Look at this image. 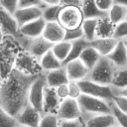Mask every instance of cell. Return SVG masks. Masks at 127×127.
<instances>
[{"label": "cell", "instance_id": "cell-1", "mask_svg": "<svg viewBox=\"0 0 127 127\" xmlns=\"http://www.w3.org/2000/svg\"><path fill=\"white\" fill-rule=\"evenodd\" d=\"M40 74H28L13 68L0 85V107L13 116H17L29 103L31 84Z\"/></svg>", "mask_w": 127, "mask_h": 127}, {"label": "cell", "instance_id": "cell-2", "mask_svg": "<svg viewBox=\"0 0 127 127\" xmlns=\"http://www.w3.org/2000/svg\"><path fill=\"white\" fill-rule=\"evenodd\" d=\"M18 43L11 36L2 37L1 41V79L5 78L14 68L16 57L20 51Z\"/></svg>", "mask_w": 127, "mask_h": 127}, {"label": "cell", "instance_id": "cell-3", "mask_svg": "<svg viewBox=\"0 0 127 127\" xmlns=\"http://www.w3.org/2000/svg\"><path fill=\"white\" fill-rule=\"evenodd\" d=\"M116 67L117 66L111 62V60L108 57L101 56L99 61L90 69L87 78L102 84L111 85V81L116 70Z\"/></svg>", "mask_w": 127, "mask_h": 127}, {"label": "cell", "instance_id": "cell-4", "mask_svg": "<svg viewBox=\"0 0 127 127\" xmlns=\"http://www.w3.org/2000/svg\"><path fill=\"white\" fill-rule=\"evenodd\" d=\"M81 113H109L111 101L86 93H81L77 98Z\"/></svg>", "mask_w": 127, "mask_h": 127}, {"label": "cell", "instance_id": "cell-5", "mask_svg": "<svg viewBox=\"0 0 127 127\" xmlns=\"http://www.w3.org/2000/svg\"><path fill=\"white\" fill-rule=\"evenodd\" d=\"M83 19V14L79 7L63 6L59 13L58 21L65 30H68L80 27Z\"/></svg>", "mask_w": 127, "mask_h": 127}, {"label": "cell", "instance_id": "cell-6", "mask_svg": "<svg viewBox=\"0 0 127 127\" xmlns=\"http://www.w3.org/2000/svg\"><path fill=\"white\" fill-rule=\"evenodd\" d=\"M78 83L82 93L93 95L109 101L112 100L114 92L110 84H102V83L93 81L89 78H84L82 80H79Z\"/></svg>", "mask_w": 127, "mask_h": 127}, {"label": "cell", "instance_id": "cell-7", "mask_svg": "<svg viewBox=\"0 0 127 127\" xmlns=\"http://www.w3.org/2000/svg\"><path fill=\"white\" fill-rule=\"evenodd\" d=\"M14 67L28 74H35L42 71L39 60L29 51L22 49L18 52Z\"/></svg>", "mask_w": 127, "mask_h": 127}, {"label": "cell", "instance_id": "cell-8", "mask_svg": "<svg viewBox=\"0 0 127 127\" xmlns=\"http://www.w3.org/2000/svg\"><path fill=\"white\" fill-rule=\"evenodd\" d=\"M47 86V80L45 72L42 70L37 78L31 84L29 92V103L36 107L43 114V104H44V94L45 88Z\"/></svg>", "mask_w": 127, "mask_h": 127}, {"label": "cell", "instance_id": "cell-9", "mask_svg": "<svg viewBox=\"0 0 127 127\" xmlns=\"http://www.w3.org/2000/svg\"><path fill=\"white\" fill-rule=\"evenodd\" d=\"M1 15V36H11L16 40H18L22 36V32L20 31V25L16 20L13 13L9 12L5 8L1 7L0 9Z\"/></svg>", "mask_w": 127, "mask_h": 127}, {"label": "cell", "instance_id": "cell-10", "mask_svg": "<svg viewBox=\"0 0 127 127\" xmlns=\"http://www.w3.org/2000/svg\"><path fill=\"white\" fill-rule=\"evenodd\" d=\"M84 126L88 127H112L119 126L114 115L109 113H81Z\"/></svg>", "mask_w": 127, "mask_h": 127}, {"label": "cell", "instance_id": "cell-11", "mask_svg": "<svg viewBox=\"0 0 127 127\" xmlns=\"http://www.w3.org/2000/svg\"><path fill=\"white\" fill-rule=\"evenodd\" d=\"M57 115L60 120L64 119H75L81 116V110L76 98L67 97L62 100L61 105L57 111Z\"/></svg>", "mask_w": 127, "mask_h": 127}, {"label": "cell", "instance_id": "cell-12", "mask_svg": "<svg viewBox=\"0 0 127 127\" xmlns=\"http://www.w3.org/2000/svg\"><path fill=\"white\" fill-rule=\"evenodd\" d=\"M20 126H30L37 127L40 126V121L42 118V112L34 107L31 103H28L22 111L16 116Z\"/></svg>", "mask_w": 127, "mask_h": 127}, {"label": "cell", "instance_id": "cell-13", "mask_svg": "<svg viewBox=\"0 0 127 127\" xmlns=\"http://www.w3.org/2000/svg\"><path fill=\"white\" fill-rule=\"evenodd\" d=\"M64 66L69 80L79 81L84 78H87L90 71V69L85 65V64L79 58L66 63Z\"/></svg>", "mask_w": 127, "mask_h": 127}, {"label": "cell", "instance_id": "cell-14", "mask_svg": "<svg viewBox=\"0 0 127 127\" xmlns=\"http://www.w3.org/2000/svg\"><path fill=\"white\" fill-rule=\"evenodd\" d=\"M13 14L21 27L35 19L43 17V8L40 6L19 7Z\"/></svg>", "mask_w": 127, "mask_h": 127}, {"label": "cell", "instance_id": "cell-15", "mask_svg": "<svg viewBox=\"0 0 127 127\" xmlns=\"http://www.w3.org/2000/svg\"><path fill=\"white\" fill-rule=\"evenodd\" d=\"M62 99L58 96L56 88L51 86H46L44 94V104H43V113H57Z\"/></svg>", "mask_w": 127, "mask_h": 127}, {"label": "cell", "instance_id": "cell-16", "mask_svg": "<svg viewBox=\"0 0 127 127\" xmlns=\"http://www.w3.org/2000/svg\"><path fill=\"white\" fill-rule=\"evenodd\" d=\"M55 43L49 41L48 39H46L43 35L40 36V37H37V38H33L32 39V42L29 46V49L28 51L33 54L39 61L40 59L47 53L49 52L50 50H52L53 46H54Z\"/></svg>", "mask_w": 127, "mask_h": 127}, {"label": "cell", "instance_id": "cell-17", "mask_svg": "<svg viewBox=\"0 0 127 127\" xmlns=\"http://www.w3.org/2000/svg\"><path fill=\"white\" fill-rule=\"evenodd\" d=\"M44 72L46 75V80H47L48 86L56 88L59 85L64 84V83H68V81H69L64 65L60 68H56V69L48 70V71H44Z\"/></svg>", "mask_w": 127, "mask_h": 127}, {"label": "cell", "instance_id": "cell-18", "mask_svg": "<svg viewBox=\"0 0 127 127\" xmlns=\"http://www.w3.org/2000/svg\"><path fill=\"white\" fill-rule=\"evenodd\" d=\"M65 29L59 23V21L47 22L46 27L43 32V36L53 43L60 42L64 40Z\"/></svg>", "mask_w": 127, "mask_h": 127}, {"label": "cell", "instance_id": "cell-19", "mask_svg": "<svg viewBox=\"0 0 127 127\" xmlns=\"http://www.w3.org/2000/svg\"><path fill=\"white\" fill-rule=\"evenodd\" d=\"M46 24H47V21L43 17H40L38 19H35V20L21 26L20 31L24 35H26L30 38H37V37H40L43 35Z\"/></svg>", "mask_w": 127, "mask_h": 127}, {"label": "cell", "instance_id": "cell-20", "mask_svg": "<svg viewBox=\"0 0 127 127\" xmlns=\"http://www.w3.org/2000/svg\"><path fill=\"white\" fill-rule=\"evenodd\" d=\"M118 40L114 37L109 38H99L96 37L94 40L90 42V45L101 55V56H108L118 44Z\"/></svg>", "mask_w": 127, "mask_h": 127}, {"label": "cell", "instance_id": "cell-21", "mask_svg": "<svg viewBox=\"0 0 127 127\" xmlns=\"http://www.w3.org/2000/svg\"><path fill=\"white\" fill-rule=\"evenodd\" d=\"M116 66H125L127 65V47L123 40H120L114 50L106 56Z\"/></svg>", "mask_w": 127, "mask_h": 127}, {"label": "cell", "instance_id": "cell-22", "mask_svg": "<svg viewBox=\"0 0 127 127\" xmlns=\"http://www.w3.org/2000/svg\"><path fill=\"white\" fill-rule=\"evenodd\" d=\"M115 28H116V24H114L110 20L108 15H105L98 19V23L96 27V37L99 38L113 37Z\"/></svg>", "mask_w": 127, "mask_h": 127}, {"label": "cell", "instance_id": "cell-23", "mask_svg": "<svg viewBox=\"0 0 127 127\" xmlns=\"http://www.w3.org/2000/svg\"><path fill=\"white\" fill-rule=\"evenodd\" d=\"M40 66L42 70L48 71V70H53L56 68H60L64 66V64L62 61H60L57 56L54 54L52 50L47 52L41 59H40Z\"/></svg>", "mask_w": 127, "mask_h": 127}, {"label": "cell", "instance_id": "cell-24", "mask_svg": "<svg viewBox=\"0 0 127 127\" xmlns=\"http://www.w3.org/2000/svg\"><path fill=\"white\" fill-rule=\"evenodd\" d=\"M82 14H83V18L87 19V18H96L99 19L105 15H107L106 12L101 11L96 3L95 0H82L81 3V7H80Z\"/></svg>", "mask_w": 127, "mask_h": 127}, {"label": "cell", "instance_id": "cell-25", "mask_svg": "<svg viewBox=\"0 0 127 127\" xmlns=\"http://www.w3.org/2000/svg\"><path fill=\"white\" fill-rule=\"evenodd\" d=\"M89 45H90V42H89L88 40H86L84 37H83V38H80V39H77V40H75V41H72V42H71V50H70V52H69V55H68L67 59L64 61V65L66 63H68V62H70V61H72V60L78 59L79 56L81 55L82 51H83L86 47H88Z\"/></svg>", "mask_w": 127, "mask_h": 127}, {"label": "cell", "instance_id": "cell-26", "mask_svg": "<svg viewBox=\"0 0 127 127\" xmlns=\"http://www.w3.org/2000/svg\"><path fill=\"white\" fill-rule=\"evenodd\" d=\"M100 58H101V55L91 45H89L88 47H86L82 51L81 55L79 56V59L85 64V65L89 69H91L95 65V64L99 61Z\"/></svg>", "mask_w": 127, "mask_h": 127}, {"label": "cell", "instance_id": "cell-27", "mask_svg": "<svg viewBox=\"0 0 127 127\" xmlns=\"http://www.w3.org/2000/svg\"><path fill=\"white\" fill-rule=\"evenodd\" d=\"M70 50H71V42L64 41V40L55 43L52 48V51L54 52V54L57 56V58L60 61L63 62V64L67 59Z\"/></svg>", "mask_w": 127, "mask_h": 127}, {"label": "cell", "instance_id": "cell-28", "mask_svg": "<svg viewBox=\"0 0 127 127\" xmlns=\"http://www.w3.org/2000/svg\"><path fill=\"white\" fill-rule=\"evenodd\" d=\"M111 86L117 89L127 87V65L116 67L111 81Z\"/></svg>", "mask_w": 127, "mask_h": 127}, {"label": "cell", "instance_id": "cell-29", "mask_svg": "<svg viewBox=\"0 0 127 127\" xmlns=\"http://www.w3.org/2000/svg\"><path fill=\"white\" fill-rule=\"evenodd\" d=\"M97 23H98V19L96 18H87V19H83L82 21L81 28L83 31V35L84 38L89 42H91L96 38Z\"/></svg>", "mask_w": 127, "mask_h": 127}, {"label": "cell", "instance_id": "cell-30", "mask_svg": "<svg viewBox=\"0 0 127 127\" xmlns=\"http://www.w3.org/2000/svg\"><path fill=\"white\" fill-rule=\"evenodd\" d=\"M108 17L114 24H118L124 20H126V15H127V7L114 3L110 10L107 12Z\"/></svg>", "mask_w": 127, "mask_h": 127}, {"label": "cell", "instance_id": "cell-31", "mask_svg": "<svg viewBox=\"0 0 127 127\" xmlns=\"http://www.w3.org/2000/svg\"><path fill=\"white\" fill-rule=\"evenodd\" d=\"M62 5H47L43 8V18L47 22L58 21L59 13L62 9Z\"/></svg>", "mask_w": 127, "mask_h": 127}, {"label": "cell", "instance_id": "cell-32", "mask_svg": "<svg viewBox=\"0 0 127 127\" xmlns=\"http://www.w3.org/2000/svg\"><path fill=\"white\" fill-rule=\"evenodd\" d=\"M0 126L1 127H20V124L12 114L0 107Z\"/></svg>", "mask_w": 127, "mask_h": 127}, {"label": "cell", "instance_id": "cell-33", "mask_svg": "<svg viewBox=\"0 0 127 127\" xmlns=\"http://www.w3.org/2000/svg\"><path fill=\"white\" fill-rule=\"evenodd\" d=\"M60 124V118L57 115V113H43L42 114V118L40 121V126L41 127H48V126H52V127H57Z\"/></svg>", "mask_w": 127, "mask_h": 127}, {"label": "cell", "instance_id": "cell-34", "mask_svg": "<svg viewBox=\"0 0 127 127\" xmlns=\"http://www.w3.org/2000/svg\"><path fill=\"white\" fill-rule=\"evenodd\" d=\"M111 107V113L114 115V117L116 118L119 126H124L127 127V112H124L123 110H121L119 107H117L112 101L110 104Z\"/></svg>", "mask_w": 127, "mask_h": 127}, {"label": "cell", "instance_id": "cell-35", "mask_svg": "<svg viewBox=\"0 0 127 127\" xmlns=\"http://www.w3.org/2000/svg\"><path fill=\"white\" fill-rule=\"evenodd\" d=\"M83 37H84L83 31H82V28L80 26V27L75 28V29L65 30L64 40V41H68V42H72V41H75V40L80 39V38H83Z\"/></svg>", "mask_w": 127, "mask_h": 127}, {"label": "cell", "instance_id": "cell-36", "mask_svg": "<svg viewBox=\"0 0 127 127\" xmlns=\"http://www.w3.org/2000/svg\"><path fill=\"white\" fill-rule=\"evenodd\" d=\"M113 37L118 41L124 40L125 38H127V20H124L116 25Z\"/></svg>", "mask_w": 127, "mask_h": 127}, {"label": "cell", "instance_id": "cell-37", "mask_svg": "<svg viewBox=\"0 0 127 127\" xmlns=\"http://www.w3.org/2000/svg\"><path fill=\"white\" fill-rule=\"evenodd\" d=\"M111 101L121 110L127 112V96L122 94H114Z\"/></svg>", "mask_w": 127, "mask_h": 127}, {"label": "cell", "instance_id": "cell-38", "mask_svg": "<svg viewBox=\"0 0 127 127\" xmlns=\"http://www.w3.org/2000/svg\"><path fill=\"white\" fill-rule=\"evenodd\" d=\"M79 126H84V123L81 117L75 118V119L60 120V124H59V127H79Z\"/></svg>", "mask_w": 127, "mask_h": 127}, {"label": "cell", "instance_id": "cell-39", "mask_svg": "<svg viewBox=\"0 0 127 127\" xmlns=\"http://www.w3.org/2000/svg\"><path fill=\"white\" fill-rule=\"evenodd\" d=\"M68 88H69V97L72 98H78L79 95L82 93L79 83L76 80H69L68 81Z\"/></svg>", "mask_w": 127, "mask_h": 127}, {"label": "cell", "instance_id": "cell-40", "mask_svg": "<svg viewBox=\"0 0 127 127\" xmlns=\"http://www.w3.org/2000/svg\"><path fill=\"white\" fill-rule=\"evenodd\" d=\"M0 5L9 12L14 13L19 7V0H0Z\"/></svg>", "mask_w": 127, "mask_h": 127}, {"label": "cell", "instance_id": "cell-41", "mask_svg": "<svg viewBox=\"0 0 127 127\" xmlns=\"http://www.w3.org/2000/svg\"><path fill=\"white\" fill-rule=\"evenodd\" d=\"M56 91H57V94L58 96L64 100L67 97H69V88H68V83H64V84H61L59 85L58 87H56Z\"/></svg>", "mask_w": 127, "mask_h": 127}, {"label": "cell", "instance_id": "cell-42", "mask_svg": "<svg viewBox=\"0 0 127 127\" xmlns=\"http://www.w3.org/2000/svg\"><path fill=\"white\" fill-rule=\"evenodd\" d=\"M95 3L101 11L107 13L114 4V0H95Z\"/></svg>", "mask_w": 127, "mask_h": 127}, {"label": "cell", "instance_id": "cell-43", "mask_svg": "<svg viewBox=\"0 0 127 127\" xmlns=\"http://www.w3.org/2000/svg\"><path fill=\"white\" fill-rule=\"evenodd\" d=\"M28 6H40L44 8L47 5H45L42 0H19V7H28Z\"/></svg>", "mask_w": 127, "mask_h": 127}, {"label": "cell", "instance_id": "cell-44", "mask_svg": "<svg viewBox=\"0 0 127 127\" xmlns=\"http://www.w3.org/2000/svg\"><path fill=\"white\" fill-rule=\"evenodd\" d=\"M82 0H61V5L62 6H76V7H81Z\"/></svg>", "mask_w": 127, "mask_h": 127}, {"label": "cell", "instance_id": "cell-45", "mask_svg": "<svg viewBox=\"0 0 127 127\" xmlns=\"http://www.w3.org/2000/svg\"><path fill=\"white\" fill-rule=\"evenodd\" d=\"M113 92L114 94H122V95H125L127 96V87H124V88H121V89H117V88H113Z\"/></svg>", "mask_w": 127, "mask_h": 127}, {"label": "cell", "instance_id": "cell-46", "mask_svg": "<svg viewBox=\"0 0 127 127\" xmlns=\"http://www.w3.org/2000/svg\"><path fill=\"white\" fill-rule=\"evenodd\" d=\"M45 5H61V0H42Z\"/></svg>", "mask_w": 127, "mask_h": 127}, {"label": "cell", "instance_id": "cell-47", "mask_svg": "<svg viewBox=\"0 0 127 127\" xmlns=\"http://www.w3.org/2000/svg\"><path fill=\"white\" fill-rule=\"evenodd\" d=\"M114 3H117V4H120V5L127 7V0H114Z\"/></svg>", "mask_w": 127, "mask_h": 127}, {"label": "cell", "instance_id": "cell-48", "mask_svg": "<svg viewBox=\"0 0 127 127\" xmlns=\"http://www.w3.org/2000/svg\"><path fill=\"white\" fill-rule=\"evenodd\" d=\"M123 41H124V43H125V45H126V47H127V38H125Z\"/></svg>", "mask_w": 127, "mask_h": 127}, {"label": "cell", "instance_id": "cell-49", "mask_svg": "<svg viewBox=\"0 0 127 127\" xmlns=\"http://www.w3.org/2000/svg\"><path fill=\"white\" fill-rule=\"evenodd\" d=\"M126 20H127V15H126Z\"/></svg>", "mask_w": 127, "mask_h": 127}]
</instances>
